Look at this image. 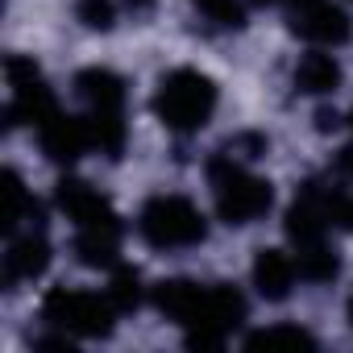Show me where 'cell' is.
<instances>
[{"mask_svg": "<svg viewBox=\"0 0 353 353\" xmlns=\"http://www.w3.org/2000/svg\"><path fill=\"white\" fill-rule=\"evenodd\" d=\"M75 96L83 100V121L92 133V145L104 158H121L129 141V121H125V79L108 67H88L75 75Z\"/></svg>", "mask_w": 353, "mask_h": 353, "instance_id": "cell-1", "label": "cell"}, {"mask_svg": "<svg viewBox=\"0 0 353 353\" xmlns=\"http://www.w3.org/2000/svg\"><path fill=\"white\" fill-rule=\"evenodd\" d=\"M216 83L212 75L196 71V67H174L158 79V92H154V117L170 129V133H179V137H192L200 133L212 112H216Z\"/></svg>", "mask_w": 353, "mask_h": 353, "instance_id": "cell-2", "label": "cell"}, {"mask_svg": "<svg viewBox=\"0 0 353 353\" xmlns=\"http://www.w3.org/2000/svg\"><path fill=\"white\" fill-rule=\"evenodd\" d=\"M208 183H212V204L216 216L229 229H245L254 221H262L274 208V188L270 179L254 174L245 162H233L229 154H216L208 162Z\"/></svg>", "mask_w": 353, "mask_h": 353, "instance_id": "cell-3", "label": "cell"}, {"mask_svg": "<svg viewBox=\"0 0 353 353\" xmlns=\"http://www.w3.org/2000/svg\"><path fill=\"white\" fill-rule=\"evenodd\" d=\"M117 307L104 295L96 291H79V287H54L46 291L42 299V320L54 328V332H67L75 341H100V336H112L117 328Z\"/></svg>", "mask_w": 353, "mask_h": 353, "instance_id": "cell-4", "label": "cell"}, {"mask_svg": "<svg viewBox=\"0 0 353 353\" xmlns=\"http://www.w3.org/2000/svg\"><path fill=\"white\" fill-rule=\"evenodd\" d=\"M137 233L154 250H192L208 237V216L188 196H154L137 216Z\"/></svg>", "mask_w": 353, "mask_h": 353, "instance_id": "cell-5", "label": "cell"}, {"mask_svg": "<svg viewBox=\"0 0 353 353\" xmlns=\"http://www.w3.org/2000/svg\"><path fill=\"white\" fill-rule=\"evenodd\" d=\"M5 79H9V104H5V121L9 125H42L59 112V100L42 75V67L26 54H9L5 59Z\"/></svg>", "mask_w": 353, "mask_h": 353, "instance_id": "cell-6", "label": "cell"}, {"mask_svg": "<svg viewBox=\"0 0 353 353\" xmlns=\"http://www.w3.org/2000/svg\"><path fill=\"white\" fill-rule=\"evenodd\" d=\"M291 34L320 50H336L353 38V21L332 0H299V5H291Z\"/></svg>", "mask_w": 353, "mask_h": 353, "instance_id": "cell-7", "label": "cell"}, {"mask_svg": "<svg viewBox=\"0 0 353 353\" xmlns=\"http://www.w3.org/2000/svg\"><path fill=\"white\" fill-rule=\"evenodd\" d=\"M54 204L63 208V216L75 225V229H108V225H121L117 208L108 204V196H100L92 183L83 179H63L54 188Z\"/></svg>", "mask_w": 353, "mask_h": 353, "instance_id": "cell-8", "label": "cell"}, {"mask_svg": "<svg viewBox=\"0 0 353 353\" xmlns=\"http://www.w3.org/2000/svg\"><path fill=\"white\" fill-rule=\"evenodd\" d=\"M46 266H50V241H46L42 225H30V229L13 233L9 250H5V291L42 279Z\"/></svg>", "mask_w": 353, "mask_h": 353, "instance_id": "cell-9", "label": "cell"}, {"mask_svg": "<svg viewBox=\"0 0 353 353\" xmlns=\"http://www.w3.org/2000/svg\"><path fill=\"white\" fill-rule=\"evenodd\" d=\"M38 141H42V154L54 162V166H71L83 158V150L92 145V133H88V121L83 117H67L63 108L38 125Z\"/></svg>", "mask_w": 353, "mask_h": 353, "instance_id": "cell-10", "label": "cell"}, {"mask_svg": "<svg viewBox=\"0 0 353 353\" xmlns=\"http://www.w3.org/2000/svg\"><path fill=\"white\" fill-rule=\"evenodd\" d=\"M204 291H208V283H196V279H162L158 287H150V299H154V307L166 320H174L179 328H188L200 316Z\"/></svg>", "mask_w": 353, "mask_h": 353, "instance_id": "cell-11", "label": "cell"}, {"mask_svg": "<svg viewBox=\"0 0 353 353\" xmlns=\"http://www.w3.org/2000/svg\"><path fill=\"white\" fill-rule=\"evenodd\" d=\"M254 287H258V295L262 299H270V303H283V299H291V291H295V279H299V266H295V258L291 254H283V250H258V258H254Z\"/></svg>", "mask_w": 353, "mask_h": 353, "instance_id": "cell-12", "label": "cell"}, {"mask_svg": "<svg viewBox=\"0 0 353 353\" xmlns=\"http://www.w3.org/2000/svg\"><path fill=\"white\" fill-rule=\"evenodd\" d=\"M21 225H42V208L30 200L21 174L5 170L0 174V229L13 237V233H21Z\"/></svg>", "mask_w": 353, "mask_h": 353, "instance_id": "cell-13", "label": "cell"}, {"mask_svg": "<svg viewBox=\"0 0 353 353\" xmlns=\"http://www.w3.org/2000/svg\"><path fill=\"white\" fill-rule=\"evenodd\" d=\"M291 79H295V92L299 96H332L341 88V63L316 46V50H307L295 63V75Z\"/></svg>", "mask_w": 353, "mask_h": 353, "instance_id": "cell-14", "label": "cell"}, {"mask_svg": "<svg viewBox=\"0 0 353 353\" xmlns=\"http://www.w3.org/2000/svg\"><path fill=\"white\" fill-rule=\"evenodd\" d=\"M75 258L79 266H92V270H112L121 262V225H108V229H75Z\"/></svg>", "mask_w": 353, "mask_h": 353, "instance_id": "cell-15", "label": "cell"}, {"mask_svg": "<svg viewBox=\"0 0 353 353\" xmlns=\"http://www.w3.org/2000/svg\"><path fill=\"white\" fill-rule=\"evenodd\" d=\"M295 266H299V279L307 283H332L341 274V258L328 241H316V245H299L295 250Z\"/></svg>", "mask_w": 353, "mask_h": 353, "instance_id": "cell-16", "label": "cell"}, {"mask_svg": "<svg viewBox=\"0 0 353 353\" xmlns=\"http://www.w3.org/2000/svg\"><path fill=\"white\" fill-rule=\"evenodd\" d=\"M320 341L307 332V328H299V324H274V328H262V332H250L245 336V349H316Z\"/></svg>", "mask_w": 353, "mask_h": 353, "instance_id": "cell-17", "label": "cell"}, {"mask_svg": "<svg viewBox=\"0 0 353 353\" xmlns=\"http://www.w3.org/2000/svg\"><path fill=\"white\" fill-rule=\"evenodd\" d=\"M108 299H112V307L125 316V312H137L141 307V299H145V287H141V274L133 270V266H112V279H108Z\"/></svg>", "mask_w": 353, "mask_h": 353, "instance_id": "cell-18", "label": "cell"}, {"mask_svg": "<svg viewBox=\"0 0 353 353\" xmlns=\"http://www.w3.org/2000/svg\"><path fill=\"white\" fill-rule=\"evenodd\" d=\"M192 9L216 30H241L245 26V5L241 0H192Z\"/></svg>", "mask_w": 353, "mask_h": 353, "instance_id": "cell-19", "label": "cell"}, {"mask_svg": "<svg viewBox=\"0 0 353 353\" xmlns=\"http://www.w3.org/2000/svg\"><path fill=\"white\" fill-rule=\"evenodd\" d=\"M75 21L92 34H108L117 26V5L112 0H75Z\"/></svg>", "mask_w": 353, "mask_h": 353, "instance_id": "cell-20", "label": "cell"}, {"mask_svg": "<svg viewBox=\"0 0 353 353\" xmlns=\"http://www.w3.org/2000/svg\"><path fill=\"white\" fill-rule=\"evenodd\" d=\"M266 150H270V141L258 137V133H241V137H233L229 145H221V154H229L233 162H245V166H250L254 158H262Z\"/></svg>", "mask_w": 353, "mask_h": 353, "instance_id": "cell-21", "label": "cell"}, {"mask_svg": "<svg viewBox=\"0 0 353 353\" xmlns=\"http://www.w3.org/2000/svg\"><path fill=\"white\" fill-rule=\"evenodd\" d=\"M336 174H341V179H349L353 183V141L336 154Z\"/></svg>", "mask_w": 353, "mask_h": 353, "instance_id": "cell-22", "label": "cell"}, {"mask_svg": "<svg viewBox=\"0 0 353 353\" xmlns=\"http://www.w3.org/2000/svg\"><path fill=\"white\" fill-rule=\"evenodd\" d=\"M316 129H320V133H332V129H341V117H336L332 108H320V112H316Z\"/></svg>", "mask_w": 353, "mask_h": 353, "instance_id": "cell-23", "label": "cell"}, {"mask_svg": "<svg viewBox=\"0 0 353 353\" xmlns=\"http://www.w3.org/2000/svg\"><path fill=\"white\" fill-rule=\"evenodd\" d=\"M125 5H129L133 13H141V9H150V5H154V0H125Z\"/></svg>", "mask_w": 353, "mask_h": 353, "instance_id": "cell-24", "label": "cell"}, {"mask_svg": "<svg viewBox=\"0 0 353 353\" xmlns=\"http://www.w3.org/2000/svg\"><path fill=\"white\" fill-rule=\"evenodd\" d=\"M341 225H345V229H349V233H353V200H349V204H345V221H341Z\"/></svg>", "mask_w": 353, "mask_h": 353, "instance_id": "cell-25", "label": "cell"}, {"mask_svg": "<svg viewBox=\"0 0 353 353\" xmlns=\"http://www.w3.org/2000/svg\"><path fill=\"white\" fill-rule=\"evenodd\" d=\"M254 5H299V0H254Z\"/></svg>", "mask_w": 353, "mask_h": 353, "instance_id": "cell-26", "label": "cell"}, {"mask_svg": "<svg viewBox=\"0 0 353 353\" xmlns=\"http://www.w3.org/2000/svg\"><path fill=\"white\" fill-rule=\"evenodd\" d=\"M345 316H349V328H353V299H349V307H345Z\"/></svg>", "mask_w": 353, "mask_h": 353, "instance_id": "cell-27", "label": "cell"}, {"mask_svg": "<svg viewBox=\"0 0 353 353\" xmlns=\"http://www.w3.org/2000/svg\"><path fill=\"white\" fill-rule=\"evenodd\" d=\"M345 121H349V129H353V112H349V117H345Z\"/></svg>", "mask_w": 353, "mask_h": 353, "instance_id": "cell-28", "label": "cell"}]
</instances>
